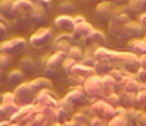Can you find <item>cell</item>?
Instances as JSON below:
<instances>
[{"label":"cell","instance_id":"cell-1","mask_svg":"<svg viewBox=\"0 0 146 126\" xmlns=\"http://www.w3.org/2000/svg\"><path fill=\"white\" fill-rule=\"evenodd\" d=\"M32 9V4L28 0H18L13 5V12L20 15L29 13Z\"/></svg>","mask_w":146,"mask_h":126}]
</instances>
